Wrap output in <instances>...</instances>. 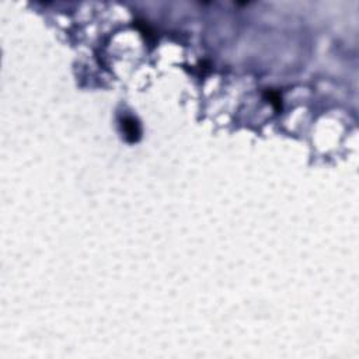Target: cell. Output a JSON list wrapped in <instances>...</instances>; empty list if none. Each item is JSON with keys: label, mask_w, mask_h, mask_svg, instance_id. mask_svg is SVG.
I'll return each instance as SVG.
<instances>
[{"label": "cell", "mask_w": 359, "mask_h": 359, "mask_svg": "<svg viewBox=\"0 0 359 359\" xmlns=\"http://www.w3.org/2000/svg\"><path fill=\"white\" fill-rule=\"evenodd\" d=\"M122 128H124L125 136L128 138L129 142L138 140L140 131H139V125L136 124V121L133 120V118H125V120L122 121Z\"/></svg>", "instance_id": "obj_1"}]
</instances>
